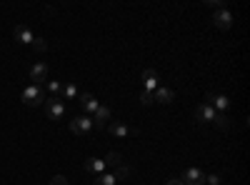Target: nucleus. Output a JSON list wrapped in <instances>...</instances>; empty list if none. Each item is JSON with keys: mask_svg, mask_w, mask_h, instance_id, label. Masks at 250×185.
Returning a JSON list of instances; mask_svg holds the SVG:
<instances>
[{"mask_svg": "<svg viewBox=\"0 0 250 185\" xmlns=\"http://www.w3.org/2000/svg\"><path fill=\"white\" fill-rule=\"evenodd\" d=\"M30 80H33V85L45 83V80H48V65L45 63H35L30 68Z\"/></svg>", "mask_w": 250, "mask_h": 185, "instance_id": "11", "label": "nucleus"}, {"mask_svg": "<svg viewBox=\"0 0 250 185\" xmlns=\"http://www.w3.org/2000/svg\"><path fill=\"white\" fill-rule=\"evenodd\" d=\"M33 48H35L38 53H45V50H48V43H45L43 38H35V40H33Z\"/></svg>", "mask_w": 250, "mask_h": 185, "instance_id": "21", "label": "nucleus"}, {"mask_svg": "<svg viewBox=\"0 0 250 185\" xmlns=\"http://www.w3.org/2000/svg\"><path fill=\"white\" fill-rule=\"evenodd\" d=\"M103 163H105V168H108V165H113V168H118V165H120V163H123V155L113 150V153H108V158H105V160H103Z\"/></svg>", "mask_w": 250, "mask_h": 185, "instance_id": "17", "label": "nucleus"}, {"mask_svg": "<svg viewBox=\"0 0 250 185\" xmlns=\"http://www.w3.org/2000/svg\"><path fill=\"white\" fill-rule=\"evenodd\" d=\"M110 120V108L108 105H100L95 113H93V128H105Z\"/></svg>", "mask_w": 250, "mask_h": 185, "instance_id": "12", "label": "nucleus"}, {"mask_svg": "<svg viewBox=\"0 0 250 185\" xmlns=\"http://www.w3.org/2000/svg\"><path fill=\"white\" fill-rule=\"evenodd\" d=\"M43 108H45V115H48L50 120H60L62 115H65V103L58 100V98H45Z\"/></svg>", "mask_w": 250, "mask_h": 185, "instance_id": "2", "label": "nucleus"}, {"mask_svg": "<svg viewBox=\"0 0 250 185\" xmlns=\"http://www.w3.org/2000/svg\"><path fill=\"white\" fill-rule=\"evenodd\" d=\"M50 185H68V178H65V175H55V178L50 180Z\"/></svg>", "mask_w": 250, "mask_h": 185, "instance_id": "26", "label": "nucleus"}, {"mask_svg": "<svg viewBox=\"0 0 250 185\" xmlns=\"http://www.w3.org/2000/svg\"><path fill=\"white\" fill-rule=\"evenodd\" d=\"M213 123H215V125H218V128H223V130H228V128H230V118H228L225 113H218Z\"/></svg>", "mask_w": 250, "mask_h": 185, "instance_id": "18", "label": "nucleus"}, {"mask_svg": "<svg viewBox=\"0 0 250 185\" xmlns=\"http://www.w3.org/2000/svg\"><path fill=\"white\" fill-rule=\"evenodd\" d=\"M23 103H25L28 108L43 105V103H45V93H43V88H40V85H28V88L23 90Z\"/></svg>", "mask_w": 250, "mask_h": 185, "instance_id": "1", "label": "nucleus"}, {"mask_svg": "<svg viewBox=\"0 0 250 185\" xmlns=\"http://www.w3.org/2000/svg\"><path fill=\"white\" fill-rule=\"evenodd\" d=\"M128 175H130V168H128V165H123V163H120V165L115 168V173H113V178H115V180H120V178H128Z\"/></svg>", "mask_w": 250, "mask_h": 185, "instance_id": "20", "label": "nucleus"}, {"mask_svg": "<svg viewBox=\"0 0 250 185\" xmlns=\"http://www.w3.org/2000/svg\"><path fill=\"white\" fill-rule=\"evenodd\" d=\"M180 183H185V185H203V183H205V173L198 170V168H188V170L183 173Z\"/></svg>", "mask_w": 250, "mask_h": 185, "instance_id": "9", "label": "nucleus"}, {"mask_svg": "<svg viewBox=\"0 0 250 185\" xmlns=\"http://www.w3.org/2000/svg\"><path fill=\"white\" fill-rule=\"evenodd\" d=\"M13 38H15V43H20V45H33V40H35V35H33V30L28 25H15Z\"/></svg>", "mask_w": 250, "mask_h": 185, "instance_id": "7", "label": "nucleus"}, {"mask_svg": "<svg viewBox=\"0 0 250 185\" xmlns=\"http://www.w3.org/2000/svg\"><path fill=\"white\" fill-rule=\"evenodd\" d=\"M140 103H143V105H153V103H155V100H153V93H150V90H143V93H140Z\"/></svg>", "mask_w": 250, "mask_h": 185, "instance_id": "22", "label": "nucleus"}, {"mask_svg": "<svg viewBox=\"0 0 250 185\" xmlns=\"http://www.w3.org/2000/svg\"><path fill=\"white\" fill-rule=\"evenodd\" d=\"M208 8H213V10H223V8H225V3H223V0H208Z\"/></svg>", "mask_w": 250, "mask_h": 185, "instance_id": "24", "label": "nucleus"}, {"mask_svg": "<svg viewBox=\"0 0 250 185\" xmlns=\"http://www.w3.org/2000/svg\"><path fill=\"white\" fill-rule=\"evenodd\" d=\"M85 170H88V173H95V175H100L103 170H105V163H103V160H98V158H88V160H85Z\"/></svg>", "mask_w": 250, "mask_h": 185, "instance_id": "15", "label": "nucleus"}, {"mask_svg": "<svg viewBox=\"0 0 250 185\" xmlns=\"http://www.w3.org/2000/svg\"><path fill=\"white\" fill-rule=\"evenodd\" d=\"M108 130H110L113 138H128V135H138V133H140L138 128H130V125H125V123H120V120L110 123Z\"/></svg>", "mask_w": 250, "mask_h": 185, "instance_id": "6", "label": "nucleus"}, {"mask_svg": "<svg viewBox=\"0 0 250 185\" xmlns=\"http://www.w3.org/2000/svg\"><path fill=\"white\" fill-rule=\"evenodd\" d=\"M62 95H65V98H78L80 90L75 88V83H68V85H62Z\"/></svg>", "mask_w": 250, "mask_h": 185, "instance_id": "19", "label": "nucleus"}, {"mask_svg": "<svg viewBox=\"0 0 250 185\" xmlns=\"http://www.w3.org/2000/svg\"><path fill=\"white\" fill-rule=\"evenodd\" d=\"M48 90H50V93L58 98V93H62V85L58 83V80H48Z\"/></svg>", "mask_w": 250, "mask_h": 185, "instance_id": "23", "label": "nucleus"}, {"mask_svg": "<svg viewBox=\"0 0 250 185\" xmlns=\"http://www.w3.org/2000/svg\"><path fill=\"white\" fill-rule=\"evenodd\" d=\"M140 80H143V90H150V93H155L158 90V85H160V75L155 73V70H143V75H140Z\"/></svg>", "mask_w": 250, "mask_h": 185, "instance_id": "8", "label": "nucleus"}, {"mask_svg": "<svg viewBox=\"0 0 250 185\" xmlns=\"http://www.w3.org/2000/svg\"><path fill=\"white\" fill-rule=\"evenodd\" d=\"M78 103L83 105V110H85V113H95V110L100 108V103H98L95 95H90V93H80V95H78Z\"/></svg>", "mask_w": 250, "mask_h": 185, "instance_id": "13", "label": "nucleus"}, {"mask_svg": "<svg viewBox=\"0 0 250 185\" xmlns=\"http://www.w3.org/2000/svg\"><path fill=\"white\" fill-rule=\"evenodd\" d=\"M165 185H185V183H180V180H175V178H170L168 183H165Z\"/></svg>", "mask_w": 250, "mask_h": 185, "instance_id": "27", "label": "nucleus"}, {"mask_svg": "<svg viewBox=\"0 0 250 185\" xmlns=\"http://www.w3.org/2000/svg\"><path fill=\"white\" fill-rule=\"evenodd\" d=\"M205 103H208V105H210L215 113H225L228 108H230V100H228V95H215V93H208L205 95Z\"/></svg>", "mask_w": 250, "mask_h": 185, "instance_id": "5", "label": "nucleus"}, {"mask_svg": "<svg viewBox=\"0 0 250 185\" xmlns=\"http://www.w3.org/2000/svg\"><path fill=\"white\" fill-rule=\"evenodd\" d=\"M115 183H118V180L113 178V173H100L93 185H115Z\"/></svg>", "mask_w": 250, "mask_h": 185, "instance_id": "16", "label": "nucleus"}, {"mask_svg": "<svg viewBox=\"0 0 250 185\" xmlns=\"http://www.w3.org/2000/svg\"><path fill=\"white\" fill-rule=\"evenodd\" d=\"M215 115H218V113L208 105V103H200V105L195 108V120H198V123H213Z\"/></svg>", "mask_w": 250, "mask_h": 185, "instance_id": "10", "label": "nucleus"}, {"mask_svg": "<svg viewBox=\"0 0 250 185\" xmlns=\"http://www.w3.org/2000/svg\"><path fill=\"white\" fill-rule=\"evenodd\" d=\"M205 183L208 185H220V175H215V173L213 175H205Z\"/></svg>", "mask_w": 250, "mask_h": 185, "instance_id": "25", "label": "nucleus"}, {"mask_svg": "<svg viewBox=\"0 0 250 185\" xmlns=\"http://www.w3.org/2000/svg\"><path fill=\"white\" fill-rule=\"evenodd\" d=\"M153 100H155V103H160V105H168V103H173V100H175V93H173L170 88H158V90L153 93Z\"/></svg>", "mask_w": 250, "mask_h": 185, "instance_id": "14", "label": "nucleus"}, {"mask_svg": "<svg viewBox=\"0 0 250 185\" xmlns=\"http://www.w3.org/2000/svg\"><path fill=\"white\" fill-rule=\"evenodd\" d=\"M70 130H73L75 135H88V133L93 130V118H90V115H75V118L70 120Z\"/></svg>", "mask_w": 250, "mask_h": 185, "instance_id": "3", "label": "nucleus"}, {"mask_svg": "<svg viewBox=\"0 0 250 185\" xmlns=\"http://www.w3.org/2000/svg\"><path fill=\"white\" fill-rule=\"evenodd\" d=\"M233 23H235V18H233V13L228 10V8L215 10V15H213V25H215L218 30H230Z\"/></svg>", "mask_w": 250, "mask_h": 185, "instance_id": "4", "label": "nucleus"}]
</instances>
